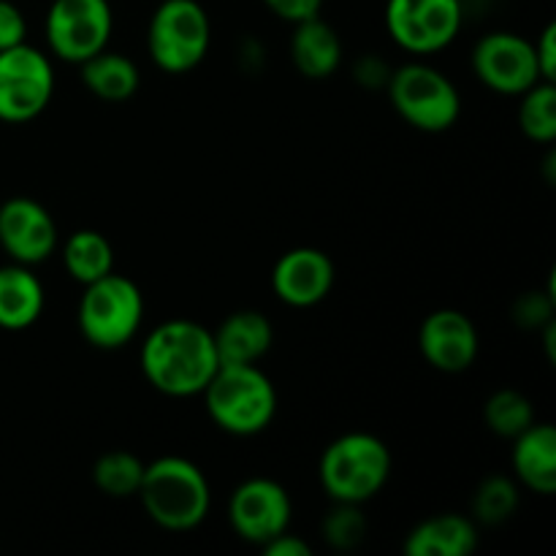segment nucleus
Segmentation results:
<instances>
[{
    "mask_svg": "<svg viewBox=\"0 0 556 556\" xmlns=\"http://www.w3.org/2000/svg\"><path fill=\"white\" fill-rule=\"evenodd\" d=\"M220 367L215 337L206 326L174 318L155 326L141 345V372L161 394L182 400L206 389Z\"/></svg>",
    "mask_w": 556,
    "mask_h": 556,
    "instance_id": "1",
    "label": "nucleus"
},
{
    "mask_svg": "<svg viewBox=\"0 0 556 556\" xmlns=\"http://www.w3.org/2000/svg\"><path fill=\"white\" fill-rule=\"evenodd\" d=\"M136 497L157 527L168 532H188L210 514L212 489L195 462L185 456H161L144 465Z\"/></svg>",
    "mask_w": 556,
    "mask_h": 556,
    "instance_id": "2",
    "label": "nucleus"
},
{
    "mask_svg": "<svg viewBox=\"0 0 556 556\" xmlns=\"http://www.w3.org/2000/svg\"><path fill=\"white\" fill-rule=\"evenodd\" d=\"M201 396L212 421L233 438L261 434L277 416L275 383L258 364H220Z\"/></svg>",
    "mask_w": 556,
    "mask_h": 556,
    "instance_id": "3",
    "label": "nucleus"
},
{
    "mask_svg": "<svg viewBox=\"0 0 556 556\" xmlns=\"http://www.w3.org/2000/svg\"><path fill=\"white\" fill-rule=\"evenodd\" d=\"M391 451L369 432L340 434L320 456V486L331 503L364 505L383 492L391 478Z\"/></svg>",
    "mask_w": 556,
    "mask_h": 556,
    "instance_id": "4",
    "label": "nucleus"
},
{
    "mask_svg": "<svg viewBox=\"0 0 556 556\" xmlns=\"http://www.w3.org/2000/svg\"><path fill=\"white\" fill-rule=\"evenodd\" d=\"M81 337L98 351H117L139 334L144 324V296L130 277L109 271L85 286L76 309Z\"/></svg>",
    "mask_w": 556,
    "mask_h": 556,
    "instance_id": "5",
    "label": "nucleus"
},
{
    "mask_svg": "<svg viewBox=\"0 0 556 556\" xmlns=\"http://www.w3.org/2000/svg\"><path fill=\"white\" fill-rule=\"evenodd\" d=\"M389 98L407 125L424 134L454 128L462 114V98L454 81L427 63H405L389 74Z\"/></svg>",
    "mask_w": 556,
    "mask_h": 556,
    "instance_id": "6",
    "label": "nucleus"
},
{
    "mask_svg": "<svg viewBox=\"0 0 556 556\" xmlns=\"http://www.w3.org/2000/svg\"><path fill=\"white\" fill-rule=\"evenodd\" d=\"M212 43V22L199 0H163L150 20L147 49L166 74H188L204 63Z\"/></svg>",
    "mask_w": 556,
    "mask_h": 556,
    "instance_id": "7",
    "label": "nucleus"
},
{
    "mask_svg": "<svg viewBox=\"0 0 556 556\" xmlns=\"http://www.w3.org/2000/svg\"><path fill=\"white\" fill-rule=\"evenodd\" d=\"M114 14L109 0H52L43 22L49 52L71 65L109 47Z\"/></svg>",
    "mask_w": 556,
    "mask_h": 556,
    "instance_id": "8",
    "label": "nucleus"
},
{
    "mask_svg": "<svg viewBox=\"0 0 556 556\" xmlns=\"http://www.w3.org/2000/svg\"><path fill=\"white\" fill-rule=\"evenodd\" d=\"M54 96L52 60L30 43L0 52V119L3 123H30Z\"/></svg>",
    "mask_w": 556,
    "mask_h": 556,
    "instance_id": "9",
    "label": "nucleus"
},
{
    "mask_svg": "<svg viewBox=\"0 0 556 556\" xmlns=\"http://www.w3.org/2000/svg\"><path fill=\"white\" fill-rule=\"evenodd\" d=\"M462 0H389L386 30L410 54H434L451 47L462 30Z\"/></svg>",
    "mask_w": 556,
    "mask_h": 556,
    "instance_id": "10",
    "label": "nucleus"
},
{
    "mask_svg": "<svg viewBox=\"0 0 556 556\" xmlns=\"http://www.w3.org/2000/svg\"><path fill=\"white\" fill-rule=\"evenodd\" d=\"M472 71L483 87L500 96H521L543 81L535 43L510 30L486 33L472 49Z\"/></svg>",
    "mask_w": 556,
    "mask_h": 556,
    "instance_id": "11",
    "label": "nucleus"
},
{
    "mask_svg": "<svg viewBox=\"0 0 556 556\" xmlns=\"http://www.w3.org/2000/svg\"><path fill=\"white\" fill-rule=\"evenodd\" d=\"M291 494L271 478H248L228 500V521L233 532L261 548L280 532L291 530Z\"/></svg>",
    "mask_w": 556,
    "mask_h": 556,
    "instance_id": "12",
    "label": "nucleus"
},
{
    "mask_svg": "<svg viewBox=\"0 0 556 556\" xmlns=\"http://www.w3.org/2000/svg\"><path fill=\"white\" fill-rule=\"evenodd\" d=\"M58 223L36 199L14 195L0 204V248L14 264H43L58 250Z\"/></svg>",
    "mask_w": 556,
    "mask_h": 556,
    "instance_id": "13",
    "label": "nucleus"
},
{
    "mask_svg": "<svg viewBox=\"0 0 556 556\" xmlns=\"http://www.w3.org/2000/svg\"><path fill=\"white\" fill-rule=\"evenodd\" d=\"M478 348H481V340H478L476 324L459 309H434L421 320L418 351L424 362L440 372L456 375L470 369L478 358Z\"/></svg>",
    "mask_w": 556,
    "mask_h": 556,
    "instance_id": "14",
    "label": "nucleus"
},
{
    "mask_svg": "<svg viewBox=\"0 0 556 556\" xmlns=\"http://www.w3.org/2000/svg\"><path fill=\"white\" fill-rule=\"evenodd\" d=\"M271 288L288 307H315L334 288V261L318 248L288 250L271 269Z\"/></svg>",
    "mask_w": 556,
    "mask_h": 556,
    "instance_id": "15",
    "label": "nucleus"
},
{
    "mask_svg": "<svg viewBox=\"0 0 556 556\" xmlns=\"http://www.w3.org/2000/svg\"><path fill=\"white\" fill-rule=\"evenodd\" d=\"M212 337L220 364H258L275 345V326L258 309H237Z\"/></svg>",
    "mask_w": 556,
    "mask_h": 556,
    "instance_id": "16",
    "label": "nucleus"
},
{
    "mask_svg": "<svg viewBox=\"0 0 556 556\" xmlns=\"http://www.w3.org/2000/svg\"><path fill=\"white\" fill-rule=\"evenodd\" d=\"M514 472L516 481L530 492L552 497L556 492V429L554 424L535 421L530 429L514 438Z\"/></svg>",
    "mask_w": 556,
    "mask_h": 556,
    "instance_id": "17",
    "label": "nucleus"
},
{
    "mask_svg": "<svg viewBox=\"0 0 556 556\" xmlns=\"http://www.w3.org/2000/svg\"><path fill=\"white\" fill-rule=\"evenodd\" d=\"M291 60L307 79H326L342 63L340 33L320 20V14L296 22L291 36Z\"/></svg>",
    "mask_w": 556,
    "mask_h": 556,
    "instance_id": "18",
    "label": "nucleus"
},
{
    "mask_svg": "<svg viewBox=\"0 0 556 556\" xmlns=\"http://www.w3.org/2000/svg\"><path fill=\"white\" fill-rule=\"evenodd\" d=\"M407 556H470L478 548L476 521L459 514L424 519L405 538Z\"/></svg>",
    "mask_w": 556,
    "mask_h": 556,
    "instance_id": "19",
    "label": "nucleus"
},
{
    "mask_svg": "<svg viewBox=\"0 0 556 556\" xmlns=\"http://www.w3.org/2000/svg\"><path fill=\"white\" fill-rule=\"evenodd\" d=\"M43 286L30 266L14 264L0 266V329L25 331L41 318Z\"/></svg>",
    "mask_w": 556,
    "mask_h": 556,
    "instance_id": "20",
    "label": "nucleus"
},
{
    "mask_svg": "<svg viewBox=\"0 0 556 556\" xmlns=\"http://www.w3.org/2000/svg\"><path fill=\"white\" fill-rule=\"evenodd\" d=\"M79 68L81 81H85V87L98 98V101L123 103L139 92V65H136L128 54L101 49L98 54L87 58Z\"/></svg>",
    "mask_w": 556,
    "mask_h": 556,
    "instance_id": "21",
    "label": "nucleus"
},
{
    "mask_svg": "<svg viewBox=\"0 0 556 556\" xmlns=\"http://www.w3.org/2000/svg\"><path fill=\"white\" fill-rule=\"evenodd\" d=\"M60 255H63V266L68 277L79 286H90V282L114 271L112 244L101 231H92V228H81V231L71 233L63 242Z\"/></svg>",
    "mask_w": 556,
    "mask_h": 556,
    "instance_id": "22",
    "label": "nucleus"
},
{
    "mask_svg": "<svg viewBox=\"0 0 556 556\" xmlns=\"http://www.w3.org/2000/svg\"><path fill=\"white\" fill-rule=\"evenodd\" d=\"M144 478V462L130 451H109L92 465V483L101 494L114 500L136 497Z\"/></svg>",
    "mask_w": 556,
    "mask_h": 556,
    "instance_id": "23",
    "label": "nucleus"
},
{
    "mask_svg": "<svg viewBox=\"0 0 556 556\" xmlns=\"http://www.w3.org/2000/svg\"><path fill=\"white\" fill-rule=\"evenodd\" d=\"M519 128L538 144H552L556 139V87L554 81H538L521 92Z\"/></svg>",
    "mask_w": 556,
    "mask_h": 556,
    "instance_id": "24",
    "label": "nucleus"
},
{
    "mask_svg": "<svg viewBox=\"0 0 556 556\" xmlns=\"http://www.w3.org/2000/svg\"><path fill=\"white\" fill-rule=\"evenodd\" d=\"M483 421L494 434L514 440L535 424V407L521 391L500 389L483 405Z\"/></svg>",
    "mask_w": 556,
    "mask_h": 556,
    "instance_id": "25",
    "label": "nucleus"
},
{
    "mask_svg": "<svg viewBox=\"0 0 556 556\" xmlns=\"http://www.w3.org/2000/svg\"><path fill=\"white\" fill-rule=\"evenodd\" d=\"M516 510H519V483L505 476L483 478L472 494V519L481 525H505L514 519Z\"/></svg>",
    "mask_w": 556,
    "mask_h": 556,
    "instance_id": "26",
    "label": "nucleus"
},
{
    "mask_svg": "<svg viewBox=\"0 0 556 556\" xmlns=\"http://www.w3.org/2000/svg\"><path fill=\"white\" fill-rule=\"evenodd\" d=\"M364 535H367V519L362 516L358 505L334 503L331 514L324 519L326 543L337 552H351V548L362 546Z\"/></svg>",
    "mask_w": 556,
    "mask_h": 556,
    "instance_id": "27",
    "label": "nucleus"
},
{
    "mask_svg": "<svg viewBox=\"0 0 556 556\" xmlns=\"http://www.w3.org/2000/svg\"><path fill=\"white\" fill-rule=\"evenodd\" d=\"M554 291L548 288L546 293H525L514 304V320L525 329H543L548 320H554Z\"/></svg>",
    "mask_w": 556,
    "mask_h": 556,
    "instance_id": "28",
    "label": "nucleus"
},
{
    "mask_svg": "<svg viewBox=\"0 0 556 556\" xmlns=\"http://www.w3.org/2000/svg\"><path fill=\"white\" fill-rule=\"evenodd\" d=\"M25 38L27 22L20 5H14L11 0H0V52L16 47V43H25Z\"/></svg>",
    "mask_w": 556,
    "mask_h": 556,
    "instance_id": "29",
    "label": "nucleus"
},
{
    "mask_svg": "<svg viewBox=\"0 0 556 556\" xmlns=\"http://www.w3.org/2000/svg\"><path fill=\"white\" fill-rule=\"evenodd\" d=\"M264 3L271 14H277L280 20L291 22V25H296V22L320 14V5H324V0H264Z\"/></svg>",
    "mask_w": 556,
    "mask_h": 556,
    "instance_id": "30",
    "label": "nucleus"
},
{
    "mask_svg": "<svg viewBox=\"0 0 556 556\" xmlns=\"http://www.w3.org/2000/svg\"><path fill=\"white\" fill-rule=\"evenodd\" d=\"M535 43V58H538V68H541L543 81H554L556 76V25L548 22L543 27V33L538 36Z\"/></svg>",
    "mask_w": 556,
    "mask_h": 556,
    "instance_id": "31",
    "label": "nucleus"
},
{
    "mask_svg": "<svg viewBox=\"0 0 556 556\" xmlns=\"http://www.w3.org/2000/svg\"><path fill=\"white\" fill-rule=\"evenodd\" d=\"M264 554L266 556H309L313 554V548H309V543H304L302 538L293 535L291 530H286L266 543Z\"/></svg>",
    "mask_w": 556,
    "mask_h": 556,
    "instance_id": "32",
    "label": "nucleus"
}]
</instances>
